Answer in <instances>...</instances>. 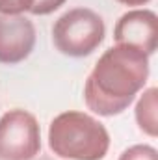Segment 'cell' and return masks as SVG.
<instances>
[{"label": "cell", "mask_w": 158, "mask_h": 160, "mask_svg": "<svg viewBox=\"0 0 158 160\" xmlns=\"http://www.w3.org/2000/svg\"><path fill=\"white\" fill-rule=\"evenodd\" d=\"M36 26L24 15H0V63L17 65L36 47Z\"/></svg>", "instance_id": "6"}, {"label": "cell", "mask_w": 158, "mask_h": 160, "mask_svg": "<svg viewBox=\"0 0 158 160\" xmlns=\"http://www.w3.org/2000/svg\"><path fill=\"white\" fill-rule=\"evenodd\" d=\"M119 4H123V6H130V8H136V6H145V4H149L151 0H116Z\"/></svg>", "instance_id": "11"}, {"label": "cell", "mask_w": 158, "mask_h": 160, "mask_svg": "<svg viewBox=\"0 0 158 160\" xmlns=\"http://www.w3.org/2000/svg\"><path fill=\"white\" fill-rule=\"evenodd\" d=\"M151 73L149 56L136 47L116 43L93 65L84 84L87 110L102 118L123 114L145 88Z\"/></svg>", "instance_id": "1"}, {"label": "cell", "mask_w": 158, "mask_h": 160, "mask_svg": "<svg viewBox=\"0 0 158 160\" xmlns=\"http://www.w3.org/2000/svg\"><path fill=\"white\" fill-rule=\"evenodd\" d=\"M65 2L67 0H34L28 13H32V15H50L56 9H60Z\"/></svg>", "instance_id": "10"}, {"label": "cell", "mask_w": 158, "mask_h": 160, "mask_svg": "<svg viewBox=\"0 0 158 160\" xmlns=\"http://www.w3.org/2000/svg\"><path fill=\"white\" fill-rule=\"evenodd\" d=\"M158 88L151 86L147 89H143V93L140 95L136 108H134V118L140 127V130L143 134H147L149 138H156L158 136Z\"/></svg>", "instance_id": "7"}, {"label": "cell", "mask_w": 158, "mask_h": 160, "mask_svg": "<svg viewBox=\"0 0 158 160\" xmlns=\"http://www.w3.org/2000/svg\"><path fill=\"white\" fill-rule=\"evenodd\" d=\"M119 160H158V151L149 143H136L125 149Z\"/></svg>", "instance_id": "8"}, {"label": "cell", "mask_w": 158, "mask_h": 160, "mask_svg": "<svg viewBox=\"0 0 158 160\" xmlns=\"http://www.w3.org/2000/svg\"><path fill=\"white\" fill-rule=\"evenodd\" d=\"M32 4L34 0H0V15H24Z\"/></svg>", "instance_id": "9"}, {"label": "cell", "mask_w": 158, "mask_h": 160, "mask_svg": "<svg viewBox=\"0 0 158 160\" xmlns=\"http://www.w3.org/2000/svg\"><path fill=\"white\" fill-rule=\"evenodd\" d=\"M114 39L119 45H130L153 56L158 47V17L153 9L136 8L119 17L114 26Z\"/></svg>", "instance_id": "5"}, {"label": "cell", "mask_w": 158, "mask_h": 160, "mask_svg": "<svg viewBox=\"0 0 158 160\" xmlns=\"http://www.w3.org/2000/svg\"><path fill=\"white\" fill-rule=\"evenodd\" d=\"M48 147L62 160H102L110 149V132L97 118L69 110L50 121Z\"/></svg>", "instance_id": "2"}, {"label": "cell", "mask_w": 158, "mask_h": 160, "mask_svg": "<svg viewBox=\"0 0 158 160\" xmlns=\"http://www.w3.org/2000/svg\"><path fill=\"white\" fill-rule=\"evenodd\" d=\"M106 38L102 17L89 8H73L65 11L52 26L54 47L69 58H86L93 54Z\"/></svg>", "instance_id": "3"}, {"label": "cell", "mask_w": 158, "mask_h": 160, "mask_svg": "<svg viewBox=\"0 0 158 160\" xmlns=\"http://www.w3.org/2000/svg\"><path fill=\"white\" fill-rule=\"evenodd\" d=\"M41 151V127L36 116L13 108L0 118V160H34Z\"/></svg>", "instance_id": "4"}]
</instances>
